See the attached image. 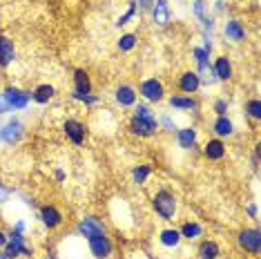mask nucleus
<instances>
[{"mask_svg": "<svg viewBox=\"0 0 261 259\" xmlns=\"http://www.w3.org/2000/svg\"><path fill=\"white\" fill-rule=\"evenodd\" d=\"M156 121H158V127H163L166 132H174V130H177V125H174V121H172L170 114H163L161 119H156Z\"/></svg>", "mask_w": 261, "mask_h": 259, "instance_id": "obj_33", "label": "nucleus"}, {"mask_svg": "<svg viewBox=\"0 0 261 259\" xmlns=\"http://www.w3.org/2000/svg\"><path fill=\"white\" fill-rule=\"evenodd\" d=\"M223 34H225V38L232 43H243L246 41V36H248V31H246V25H243L241 20H237V18H230L228 22L223 25Z\"/></svg>", "mask_w": 261, "mask_h": 259, "instance_id": "obj_14", "label": "nucleus"}, {"mask_svg": "<svg viewBox=\"0 0 261 259\" xmlns=\"http://www.w3.org/2000/svg\"><path fill=\"white\" fill-rule=\"evenodd\" d=\"M114 101H116V105H121V108H134L136 105V89L132 85H127V83H123V85H118L114 89Z\"/></svg>", "mask_w": 261, "mask_h": 259, "instance_id": "obj_16", "label": "nucleus"}, {"mask_svg": "<svg viewBox=\"0 0 261 259\" xmlns=\"http://www.w3.org/2000/svg\"><path fill=\"white\" fill-rule=\"evenodd\" d=\"M134 16H136V0H129V3H127V11H125V14L121 16V18L116 20V27H123V25H127V22L132 20Z\"/></svg>", "mask_w": 261, "mask_h": 259, "instance_id": "obj_30", "label": "nucleus"}, {"mask_svg": "<svg viewBox=\"0 0 261 259\" xmlns=\"http://www.w3.org/2000/svg\"><path fill=\"white\" fill-rule=\"evenodd\" d=\"M212 132L217 139H225V137H232L235 134V123L228 114H221L212 121Z\"/></svg>", "mask_w": 261, "mask_h": 259, "instance_id": "obj_18", "label": "nucleus"}, {"mask_svg": "<svg viewBox=\"0 0 261 259\" xmlns=\"http://www.w3.org/2000/svg\"><path fill=\"white\" fill-rule=\"evenodd\" d=\"M237 241H239L241 250H246L248 255H259V250H261V233H259V228H243L239 233V237H237Z\"/></svg>", "mask_w": 261, "mask_h": 259, "instance_id": "obj_7", "label": "nucleus"}, {"mask_svg": "<svg viewBox=\"0 0 261 259\" xmlns=\"http://www.w3.org/2000/svg\"><path fill=\"white\" fill-rule=\"evenodd\" d=\"M14 228L18 230V233H25V228H27V226H25V221H16V223H14Z\"/></svg>", "mask_w": 261, "mask_h": 259, "instance_id": "obj_43", "label": "nucleus"}, {"mask_svg": "<svg viewBox=\"0 0 261 259\" xmlns=\"http://www.w3.org/2000/svg\"><path fill=\"white\" fill-rule=\"evenodd\" d=\"M54 96H56V87L49 85V83H41V85H36L31 89V101L38 105H47Z\"/></svg>", "mask_w": 261, "mask_h": 259, "instance_id": "obj_21", "label": "nucleus"}, {"mask_svg": "<svg viewBox=\"0 0 261 259\" xmlns=\"http://www.w3.org/2000/svg\"><path fill=\"white\" fill-rule=\"evenodd\" d=\"M134 116H154V114H152V110L147 108V105L139 103V105L134 108Z\"/></svg>", "mask_w": 261, "mask_h": 259, "instance_id": "obj_35", "label": "nucleus"}, {"mask_svg": "<svg viewBox=\"0 0 261 259\" xmlns=\"http://www.w3.org/2000/svg\"><path fill=\"white\" fill-rule=\"evenodd\" d=\"M197 139H199V130L197 127H181L177 130V143L181 150H192L197 145Z\"/></svg>", "mask_w": 261, "mask_h": 259, "instance_id": "obj_20", "label": "nucleus"}, {"mask_svg": "<svg viewBox=\"0 0 261 259\" xmlns=\"http://www.w3.org/2000/svg\"><path fill=\"white\" fill-rule=\"evenodd\" d=\"M243 112H246L248 119L259 121L261 119V101L259 99H248L246 105H243Z\"/></svg>", "mask_w": 261, "mask_h": 259, "instance_id": "obj_29", "label": "nucleus"}, {"mask_svg": "<svg viewBox=\"0 0 261 259\" xmlns=\"http://www.w3.org/2000/svg\"><path fill=\"white\" fill-rule=\"evenodd\" d=\"M0 259H7V255H5V250H0Z\"/></svg>", "mask_w": 261, "mask_h": 259, "instance_id": "obj_44", "label": "nucleus"}, {"mask_svg": "<svg viewBox=\"0 0 261 259\" xmlns=\"http://www.w3.org/2000/svg\"><path fill=\"white\" fill-rule=\"evenodd\" d=\"M74 92L76 94H92V78L85 70H74Z\"/></svg>", "mask_w": 261, "mask_h": 259, "instance_id": "obj_23", "label": "nucleus"}, {"mask_svg": "<svg viewBox=\"0 0 261 259\" xmlns=\"http://www.w3.org/2000/svg\"><path fill=\"white\" fill-rule=\"evenodd\" d=\"M136 45H139V36H136V34H123V36L116 41L118 52H123V54L132 52V49L136 47Z\"/></svg>", "mask_w": 261, "mask_h": 259, "instance_id": "obj_28", "label": "nucleus"}, {"mask_svg": "<svg viewBox=\"0 0 261 259\" xmlns=\"http://www.w3.org/2000/svg\"><path fill=\"white\" fill-rule=\"evenodd\" d=\"M54 177H56V181H58V183H63V181H65V172H63V170H56V172H54Z\"/></svg>", "mask_w": 261, "mask_h": 259, "instance_id": "obj_41", "label": "nucleus"}, {"mask_svg": "<svg viewBox=\"0 0 261 259\" xmlns=\"http://www.w3.org/2000/svg\"><path fill=\"white\" fill-rule=\"evenodd\" d=\"M152 208H154V212L161 219L172 221V219L177 217V210H179V199H177V195H174L172 190L158 188L156 192L152 195Z\"/></svg>", "mask_w": 261, "mask_h": 259, "instance_id": "obj_1", "label": "nucleus"}, {"mask_svg": "<svg viewBox=\"0 0 261 259\" xmlns=\"http://www.w3.org/2000/svg\"><path fill=\"white\" fill-rule=\"evenodd\" d=\"M246 212H248V215H250L252 219H257V217H259V208H257V204H250V206L246 208Z\"/></svg>", "mask_w": 261, "mask_h": 259, "instance_id": "obj_39", "label": "nucleus"}, {"mask_svg": "<svg viewBox=\"0 0 261 259\" xmlns=\"http://www.w3.org/2000/svg\"><path fill=\"white\" fill-rule=\"evenodd\" d=\"M127 130H129V134H134V137H139V139H150V137H154L161 127H158L156 116H132Z\"/></svg>", "mask_w": 261, "mask_h": 259, "instance_id": "obj_3", "label": "nucleus"}, {"mask_svg": "<svg viewBox=\"0 0 261 259\" xmlns=\"http://www.w3.org/2000/svg\"><path fill=\"white\" fill-rule=\"evenodd\" d=\"M139 94L150 103H161L166 99V85L158 78H145L139 85Z\"/></svg>", "mask_w": 261, "mask_h": 259, "instance_id": "obj_4", "label": "nucleus"}, {"mask_svg": "<svg viewBox=\"0 0 261 259\" xmlns=\"http://www.w3.org/2000/svg\"><path fill=\"white\" fill-rule=\"evenodd\" d=\"M158 244L166 246V248H179L181 244V235H179V228H166L158 233Z\"/></svg>", "mask_w": 261, "mask_h": 259, "instance_id": "obj_26", "label": "nucleus"}, {"mask_svg": "<svg viewBox=\"0 0 261 259\" xmlns=\"http://www.w3.org/2000/svg\"><path fill=\"white\" fill-rule=\"evenodd\" d=\"M179 235H181V239H188V241H192V239H199L203 235V226L199 221H183L181 223V228H179Z\"/></svg>", "mask_w": 261, "mask_h": 259, "instance_id": "obj_25", "label": "nucleus"}, {"mask_svg": "<svg viewBox=\"0 0 261 259\" xmlns=\"http://www.w3.org/2000/svg\"><path fill=\"white\" fill-rule=\"evenodd\" d=\"M197 257L199 259H219L221 257V248L214 239H203L197 246Z\"/></svg>", "mask_w": 261, "mask_h": 259, "instance_id": "obj_22", "label": "nucleus"}, {"mask_svg": "<svg viewBox=\"0 0 261 259\" xmlns=\"http://www.w3.org/2000/svg\"><path fill=\"white\" fill-rule=\"evenodd\" d=\"M3 99L7 101L9 110H25L27 105H29V101H31V92L20 89V87H16V85H9L3 92Z\"/></svg>", "mask_w": 261, "mask_h": 259, "instance_id": "obj_6", "label": "nucleus"}, {"mask_svg": "<svg viewBox=\"0 0 261 259\" xmlns=\"http://www.w3.org/2000/svg\"><path fill=\"white\" fill-rule=\"evenodd\" d=\"M76 233L81 235V237H94V235H107V228H105V223L101 221L99 217H94V215H85L81 221H78V226H76Z\"/></svg>", "mask_w": 261, "mask_h": 259, "instance_id": "obj_8", "label": "nucleus"}, {"mask_svg": "<svg viewBox=\"0 0 261 259\" xmlns=\"http://www.w3.org/2000/svg\"><path fill=\"white\" fill-rule=\"evenodd\" d=\"M5 244H7V233L0 230V248H5Z\"/></svg>", "mask_w": 261, "mask_h": 259, "instance_id": "obj_42", "label": "nucleus"}, {"mask_svg": "<svg viewBox=\"0 0 261 259\" xmlns=\"http://www.w3.org/2000/svg\"><path fill=\"white\" fill-rule=\"evenodd\" d=\"M63 132L70 143L74 145H83L85 139H87V127H85V123H81L78 119H67L63 123Z\"/></svg>", "mask_w": 261, "mask_h": 259, "instance_id": "obj_11", "label": "nucleus"}, {"mask_svg": "<svg viewBox=\"0 0 261 259\" xmlns=\"http://www.w3.org/2000/svg\"><path fill=\"white\" fill-rule=\"evenodd\" d=\"M177 85H179V89L185 94V96H192V94H197L199 87H201V78H199L197 72L188 70V72H183V74L179 76Z\"/></svg>", "mask_w": 261, "mask_h": 259, "instance_id": "obj_13", "label": "nucleus"}, {"mask_svg": "<svg viewBox=\"0 0 261 259\" xmlns=\"http://www.w3.org/2000/svg\"><path fill=\"white\" fill-rule=\"evenodd\" d=\"M203 156H206L208 161H221L225 156V143H223V139H210L206 141V145H203Z\"/></svg>", "mask_w": 261, "mask_h": 259, "instance_id": "obj_15", "label": "nucleus"}, {"mask_svg": "<svg viewBox=\"0 0 261 259\" xmlns=\"http://www.w3.org/2000/svg\"><path fill=\"white\" fill-rule=\"evenodd\" d=\"M11 192H14V190H11V188H5V185L0 183V204H3V201H7L9 197H11Z\"/></svg>", "mask_w": 261, "mask_h": 259, "instance_id": "obj_38", "label": "nucleus"}, {"mask_svg": "<svg viewBox=\"0 0 261 259\" xmlns=\"http://www.w3.org/2000/svg\"><path fill=\"white\" fill-rule=\"evenodd\" d=\"M152 5H154V0H136V7H139L141 11H150Z\"/></svg>", "mask_w": 261, "mask_h": 259, "instance_id": "obj_36", "label": "nucleus"}, {"mask_svg": "<svg viewBox=\"0 0 261 259\" xmlns=\"http://www.w3.org/2000/svg\"><path fill=\"white\" fill-rule=\"evenodd\" d=\"M72 99L74 101H81L83 105H96V103H101V96H96V94H76V92H72Z\"/></svg>", "mask_w": 261, "mask_h": 259, "instance_id": "obj_31", "label": "nucleus"}, {"mask_svg": "<svg viewBox=\"0 0 261 259\" xmlns=\"http://www.w3.org/2000/svg\"><path fill=\"white\" fill-rule=\"evenodd\" d=\"M16 58V45L9 36L0 34V67H9Z\"/></svg>", "mask_w": 261, "mask_h": 259, "instance_id": "obj_17", "label": "nucleus"}, {"mask_svg": "<svg viewBox=\"0 0 261 259\" xmlns=\"http://www.w3.org/2000/svg\"><path fill=\"white\" fill-rule=\"evenodd\" d=\"M22 137H25V125H22L20 119H9L0 127V141L7 145H18Z\"/></svg>", "mask_w": 261, "mask_h": 259, "instance_id": "obj_5", "label": "nucleus"}, {"mask_svg": "<svg viewBox=\"0 0 261 259\" xmlns=\"http://www.w3.org/2000/svg\"><path fill=\"white\" fill-rule=\"evenodd\" d=\"M38 219H41L43 226L47 230H58L60 226H63V221H65L63 212H60L56 206H52V204L43 206L41 210H38Z\"/></svg>", "mask_w": 261, "mask_h": 259, "instance_id": "obj_10", "label": "nucleus"}, {"mask_svg": "<svg viewBox=\"0 0 261 259\" xmlns=\"http://www.w3.org/2000/svg\"><path fill=\"white\" fill-rule=\"evenodd\" d=\"M192 11H194V16L199 20L203 18V16H206V5L201 3V0H194V5H192Z\"/></svg>", "mask_w": 261, "mask_h": 259, "instance_id": "obj_34", "label": "nucleus"}, {"mask_svg": "<svg viewBox=\"0 0 261 259\" xmlns=\"http://www.w3.org/2000/svg\"><path fill=\"white\" fill-rule=\"evenodd\" d=\"M5 255L7 259H16V257H34V250L27 246L25 241V233H18L16 228H11L7 233V244H5Z\"/></svg>", "mask_w": 261, "mask_h": 259, "instance_id": "obj_2", "label": "nucleus"}, {"mask_svg": "<svg viewBox=\"0 0 261 259\" xmlns=\"http://www.w3.org/2000/svg\"><path fill=\"white\" fill-rule=\"evenodd\" d=\"M7 112H11V110H9L7 101H5V99H3V94H0V114H7Z\"/></svg>", "mask_w": 261, "mask_h": 259, "instance_id": "obj_40", "label": "nucleus"}, {"mask_svg": "<svg viewBox=\"0 0 261 259\" xmlns=\"http://www.w3.org/2000/svg\"><path fill=\"white\" fill-rule=\"evenodd\" d=\"M152 177V163H139L132 168V181L136 185H145V181Z\"/></svg>", "mask_w": 261, "mask_h": 259, "instance_id": "obj_27", "label": "nucleus"}, {"mask_svg": "<svg viewBox=\"0 0 261 259\" xmlns=\"http://www.w3.org/2000/svg\"><path fill=\"white\" fill-rule=\"evenodd\" d=\"M201 22H203V27H206V29H210V31L214 29V16L206 14V16H203V18H201Z\"/></svg>", "mask_w": 261, "mask_h": 259, "instance_id": "obj_37", "label": "nucleus"}, {"mask_svg": "<svg viewBox=\"0 0 261 259\" xmlns=\"http://www.w3.org/2000/svg\"><path fill=\"white\" fill-rule=\"evenodd\" d=\"M210 70H212L214 81L225 83V81H230V78H232V63H230L228 56H217V58H214V63L210 65Z\"/></svg>", "mask_w": 261, "mask_h": 259, "instance_id": "obj_12", "label": "nucleus"}, {"mask_svg": "<svg viewBox=\"0 0 261 259\" xmlns=\"http://www.w3.org/2000/svg\"><path fill=\"white\" fill-rule=\"evenodd\" d=\"M89 250L96 259H110L112 252H114V244L107 235H94V237H87Z\"/></svg>", "mask_w": 261, "mask_h": 259, "instance_id": "obj_9", "label": "nucleus"}, {"mask_svg": "<svg viewBox=\"0 0 261 259\" xmlns=\"http://www.w3.org/2000/svg\"><path fill=\"white\" fill-rule=\"evenodd\" d=\"M47 259H56V257H54V255H52V257H47Z\"/></svg>", "mask_w": 261, "mask_h": 259, "instance_id": "obj_45", "label": "nucleus"}, {"mask_svg": "<svg viewBox=\"0 0 261 259\" xmlns=\"http://www.w3.org/2000/svg\"><path fill=\"white\" fill-rule=\"evenodd\" d=\"M152 18L158 27H168L170 25V18H172V14H170V5L166 0H154V5H152Z\"/></svg>", "mask_w": 261, "mask_h": 259, "instance_id": "obj_19", "label": "nucleus"}, {"mask_svg": "<svg viewBox=\"0 0 261 259\" xmlns=\"http://www.w3.org/2000/svg\"><path fill=\"white\" fill-rule=\"evenodd\" d=\"M228 108H230V101L228 99H217L212 103V112L217 116H221V114H225V112H228Z\"/></svg>", "mask_w": 261, "mask_h": 259, "instance_id": "obj_32", "label": "nucleus"}, {"mask_svg": "<svg viewBox=\"0 0 261 259\" xmlns=\"http://www.w3.org/2000/svg\"><path fill=\"white\" fill-rule=\"evenodd\" d=\"M170 108L174 110H181V112H190V110H197L199 103L194 96H185V94H172V96L168 99Z\"/></svg>", "mask_w": 261, "mask_h": 259, "instance_id": "obj_24", "label": "nucleus"}]
</instances>
